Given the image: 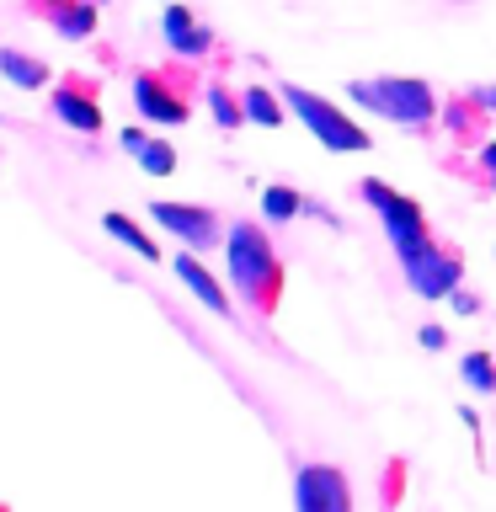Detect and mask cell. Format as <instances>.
<instances>
[{
  "mask_svg": "<svg viewBox=\"0 0 496 512\" xmlns=\"http://www.w3.org/2000/svg\"><path fill=\"white\" fill-rule=\"evenodd\" d=\"M224 272H230V288L251 304V310H262V315L278 310L283 262H278V251H272V240H267V224L235 219L230 230H224Z\"/></svg>",
  "mask_w": 496,
  "mask_h": 512,
  "instance_id": "6da1fadb",
  "label": "cell"
},
{
  "mask_svg": "<svg viewBox=\"0 0 496 512\" xmlns=\"http://www.w3.org/2000/svg\"><path fill=\"white\" fill-rule=\"evenodd\" d=\"M347 96L358 107H368L374 118L395 123V128H427L438 118V96H432L427 80L416 75H379V80H352Z\"/></svg>",
  "mask_w": 496,
  "mask_h": 512,
  "instance_id": "7a4b0ae2",
  "label": "cell"
},
{
  "mask_svg": "<svg viewBox=\"0 0 496 512\" xmlns=\"http://www.w3.org/2000/svg\"><path fill=\"white\" fill-rule=\"evenodd\" d=\"M358 192H363V203L379 214L384 235H390V246H395V262H406L411 251H422V246H427V240H438V235H432V224H427V208L416 203V198H406V192H395L390 182L368 176Z\"/></svg>",
  "mask_w": 496,
  "mask_h": 512,
  "instance_id": "3957f363",
  "label": "cell"
},
{
  "mask_svg": "<svg viewBox=\"0 0 496 512\" xmlns=\"http://www.w3.org/2000/svg\"><path fill=\"white\" fill-rule=\"evenodd\" d=\"M283 107L294 112V118L310 128V134L326 144L331 155H358V150L374 144V139H368V128H358L342 107L326 102V96H315L310 86H283Z\"/></svg>",
  "mask_w": 496,
  "mask_h": 512,
  "instance_id": "277c9868",
  "label": "cell"
},
{
  "mask_svg": "<svg viewBox=\"0 0 496 512\" xmlns=\"http://www.w3.org/2000/svg\"><path fill=\"white\" fill-rule=\"evenodd\" d=\"M400 272H406L416 299H448L464 283V256L454 246H443V240H427L422 251H411L400 262Z\"/></svg>",
  "mask_w": 496,
  "mask_h": 512,
  "instance_id": "5b68a950",
  "label": "cell"
},
{
  "mask_svg": "<svg viewBox=\"0 0 496 512\" xmlns=\"http://www.w3.org/2000/svg\"><path fill=\"white\" fill-rule=\"evenodd\" d=\"M150 219L166 235L182 240L187 251H214L219 240H224L219 214H214V208H203V203H171V198H160V203H150Z\"/></svg>",
  "mask_w": 496,
  "mask_h": 512,
  "instance_id": "8992f818",
  "label": "cell"
},
{
  "mask_svg": "<svg viewBox=\"0 0 496 512\" xmlns=\"http://www.w3.org/2000/svg\"><path fill=\"white\" fill-rule=\"evenodd\" d=\"M294 512H352V480L336 464H299L294 470Z\"/></svg>",
  "mask_w": 496,
  "mask_h": 512,
  "instance_id": "52a82bcc",
  "label": "cell"
},
{
  "mask_svg": "<svg viewBox=\"0 0 496 512\" xmlns=\"http://www.w3.org/2000/svg\"><path fill=\"white\" fill-rule=\"evenodd\" d=\"M134 107L144 112L150 123H160V128H176V123H187V96L182 91H171L160 75H139L134 80Z\"/></svg>",
  "mask_w": 496,
  "mask_h": 512,
  "instance_id": "ba28073f",
  "label": "cell"
},
{
  "mask_svg": "<svg viewBox=\"0 0 496 512\" xmlns=\"http://www.w3.org/2000/svg\"><path fill=\"white\" fill-rule=\"evenodd\" d=\"M160 32H166V43H171V54H182V59H203L208 48H214V32L198 27V16H192L187 6H166V16H160Z\"/></svg>",
  "mask_w": 496,
  "mask_h": 512,
  "instance_id": "9c48e42d",
  "label": "cell"
},
{
  "mask_svg": "<svg viewBox=\"0 0 496 512\" xmlns=\"http://www.w3.org/2000/svg\"><path fill=\"white\" fill-rule=\"evenodd\" d=\"M171 267H176V278L187 283V294L203 304V310H214V315H230V299H224V283L214 278V272H208L198 256L192 251H182V256H171Z\"/></svg>",
  "mask_w": 496,
  "mask_h": 512,
  "instance_id": "30bf717a",
  "label": "cell"
},
{
  "mask_svg": "<svg viewBox=\"0 0 496 512\" xmlns=\"http://www.w3.org/2000/svg\"><path fill=\"white\" fill-rule=\"evenodd\" d=\"M54 118L64 128H75V134H102V107H96V96L91 91H80V86H59L54 96Z\"/></svg>",
  "mask_w": 496,
  "mask_h": 512,
  "instance_id": "8fae6325",
  "label": "cell"
},
{
  "mask_svg": "<svg viewBox=\"0 0 496 512\" xmlns=\"http://www.w3.org/2000/svg\"><path fill=\"white\" fill-rule=\"evenodd\" d=\"M102 230H107L112 240H118V246L134 251L139 262H160V246H155V240L144 235V230H139V224L128 219V214H102Z\"/></svg>",
  "mask_w": 496,
  "mask_h": 512,
  "instance_id": "7c38bea8",
  "label": "cell"
},
{
  "mask_svg": "<svg viewBox=\"0 0 496 512\" xmlns=\"http://www.w3.org/2000/svg\"><path fill=\"white\" fill-rule=\"evenodd\" d=\"M240 107H246V123H256V128H283V118H288L283 96H272L267 86H246L240 91Z\"/></svg>",
  "mask_w": 496,
  "mask_h": 512,
  "instance_id": "4fadbf2b",
  "label": "cell"
},
{
  "mask_svg": "<svg viewBox=\"0 0 496 512\" xmlns=\"http://www.w3.org/2000/svg\"><path fill=\"white\" fill-rule=\"evenodd\" d=\"M0 75L11 80V86H48V64L43 59H32V54H16V48H0Z\"/></svg>",
  "mask_w": 496,
  "mask_h": 512,
  "instance_id": "5bb4252c",
  "label": "cell"
},
{
  "mask_svg": "<svg viewBox=\"0 0 496 512\" xmlns=\"http://www.w3.org/2000/svg\"><path fill=\"white\" fill-rule=\"evenodd\" d=\"M262 214H267V224H288V219H299V214H304V192L283 187V182L262 187Z\"/></svg>",
  "mask_w": 496,
  "mask_h": 512,
  "instance_id": "9a60e30c",
  "label": "cell"
},
{
  "mask_svg": "<svg viewBox=\"0 0 496 512\" xmlns=\"http://www.w3.org/2000/svg\"><path fill=\"white\" fill-rule=\"evenodd\" d=\"M54 32L59 38H91L96 32V6L91 0H70V6L54 11Z\"/></svg>",
  "mask_w": 496,
  "mask_h": 512,
  "instance_id": "2e32d148",
  "label": "cell"
},
{
  "mask_svg": "<svg viewBox=\"0 0 496 512\" xmlns=\"http://www.w3.org/2000/svg\"><path fill=\"white\" fill-rule=\"evenodd\" d=\"M203 96H208V112H214L219 128H240V123H246V107H240V96L230 86H208Z\"/></svg>",
  "mask_w": 496,
  "mask_h": 512,
  "instance_id": "e0dca14e",
  "label": "cell"
},
{
  "mask_svg": "<svg viewBox=\"0 0 496 512\" xmlns=\"http://www.w3.org/2000/svg\"><path fill=\"white\" fill-rule=\"evenodd\" d=\"M134 160H139V171H150V176H171L176 171V150L166 139H144Z\"/></svg>",
  "mask_w": 496,
  "mask_h": 512,
  "instance_id": "ac0fdd59",
  "label": "cell"
},
{
  "mask_svg": "<svg viewBox=\"0 0 496 512\" xmlns=\"http://www.w3.org/2000/svg\"><path fill=\"white\" fill-rule=\"evenodd\" d=\"M459 374H464V384H475V390H496V358L491 352H464Z\"/></svg>",
  "mask_w": 496,
  "mask_h": 512,
  "instance_id": "d6986e66",
  "label": "cell"
},
{
  "mask_svg": "<svg viewBox=\"0 0 496 512\" xmlns=\"http://www.w3.org/2000/svg\"><path fill=\"white\" fill-rule=\"evenodd\" d=\"M448 304H454V315H475V310H480V299L470 294V288H454V294H448Z\"/></svg>",
  "mask_w": 496,
  "mask_h": 512,
  "instance_id": "ffe728a7",
  "label": "cell"
},
{
  "mask_svg": "<svg viewBox=\"0 0 496 512\" xmlns=\"http://www.w3.org/2000/svg\"><path fill=\"white\" fill-rule=\"evenodd\" d=\"M304 214H315L320 224H331V230H342V219H336V214H331V208L320 203V198H304Z\"/></svg>",
  "mask_w": 496,
  "mask_h": 512,
  "instance_id": "44dd1931",
  "label": "cell"
},
{
  "mask_svg": "<svg viewBox=\"0 0 496 512\" xmlns=\"http://www.w3.org/2000/svg\"><path fill=\"white\" fill-rule=\"evenodd\" d=\"M464 96H470V102H475L480 112H496V86H470Z\"/></svg>",
  "mask_w": 496,
  "mask_h": 512,
  "instance_id": "7402d4cb",
  "label": "cell"
},
{
  "mask_svg": "<svg viewBox=\"0 0 496 512\" xmlns=\"http://www.w3.org/2000/svg\"><path fill=\"white\" fill-rule=\"evenodd\" d=\"M480 171H486V182L496 187V139H486V144H480Z\"/></svg>",
  "mask_w": 496,
  "mask_h": 512,
  "instance_id": "603a6c76",
  "label": "cell"
},
{
  "mask_svg": "<svg viewBox=\"0 0 496 512\" xmlns=\"http://www.w3.org/2000/svg\"><path fill=\"white\" fill-rule=\"evenodd\" d=\"M422 347H427V352H443V347H448V331H443V326H422Z\"/></svg>",
  "mask_w": 496,
  "mask_h": 512,
  "instance_id": "cb8c5ba5",
  "label": "cell"
},
{
  "mask_svg": "<svg viewBox=\"0 0 496 512\" xmlns=\"http://www.w3.org/2000/svg\"><path fill=\"white\" fill-rule=\"evenodd\" d=\"M118 139H123V150H128V155H139V144H144V139H150V134H144V128H123V134H118Z\"/></svg>",
  "mask_w": 496,
  "mask_h": 512,
  "instance_id": "d4e9b609",
  "label": "cell"
},
{
  "mask_svg": "<svg viewBox=\"0 0 496 512\" xmlns=\"http://www.w3.org/2000/svg\"><path fill=\"white\" fill-rule=\"evenodd\" d=\"M43 6H48V11H59V6H70V0H43Z\"/></svg>",
  "mask_w": 496,
  "mask_h": 512,
  "instance_id": "484cf974",
  "label": "cell"
},
{
  "mask_svg": "<svg viewBox=\"0 0 496 512\" xmlns=\"http://www.w3.org/2000/svg\"><path fill=\"white\" fill-rule=\"evenodd\" d=\"M91 6H102V0H91Z\"/></svg>",
  "mask_w": 496,
  "mask_h": 512,
  "instance_id": "4316f807",
  "label": "cell"
},
{
  "mask_svg": "<svg viewBox=\"0 0 496 512\" xmlns=\"http://www.w3.org/2000/svg\"><path fill=\"white\" fill-rule=\"evenodd\" d=\"M454 6H464V0H454Z\"/></svg>",
  "mask_w": 496,
  "mask_h": 512,
  "instance_id": "83f0119b",
  "label": "cell"
}]
</instances>
